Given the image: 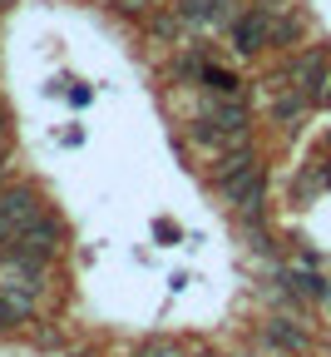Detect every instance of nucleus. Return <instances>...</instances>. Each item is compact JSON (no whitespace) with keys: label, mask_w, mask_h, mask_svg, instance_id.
Listing matches in <instances>:
<instances>
[{"label":"nucleus","mask_w":331,"mask_h":357,"mask_svg":"<svg viewBox=\"0 0 331 357\" xmlns=\"http://www.w3.org/2000/svg\"><path fill=\"white\" fill-rule=\"evenodd\" d=\"M218 189H223L227 204H238V208H243L248 223H257V213H262V194H267V174H262V164L252 159L248 144H243V149H232V154H223V164H218Z\"/></svg>","instance_id":"1"},{"label":"nucleus","mask_w":331,"mask_h":357,"mask_svg":"<svg viewBox=\"0 0 331 357\" xmlns=\"http://www.w3.org/2000/svg\"><path fill=\"white\" fill-rule=\"evenodd\" d=\"M35 218H45V208H40V199L30 189H6V194H0V238H6V243L20 229H30Z\"/></svg>","instance_id":"2"},{"label":"nucleus","mask_w":331,"mask_h":357,"mask_svg":"<svg viewBox=\"0 0 331 357\" xmlns=\"http://www.w3.org/2000/svg\"><path fill=\"white\" fill-rule=\"evenodd\" d=\"M267 40H272V20H267V10H252V15H238V20H232V45H238L243 55H257Z\"/></svg>","instance_id":"3"},{"label":"nucleus","mask_w":331,"mask_h":357,"mask_svg":"<svg viewBox=\"0 0 331 357\" xmlns=\"http://www.w3.org/2000/svg\"><path fill=\"white\" fill-rule=\"evenodd\" d=\"M232 0H183L178 6V15L188 20V25H232Z\"/></svg>","instance_id":"4"},{"label":"nucleus","mask_w":331,"mask_h":357,"mask_svg":"<svg viewBox=\"0 0 331 357\" xmlns=\"http://www.w3.org/2000/svg\"><path fill=\"white\" fill-rule=\"evenodd\" d=\"M321 84H326V55L312 50V55H302V65H297V89H302L307 100H316Z\"/></svg>","instance_id":"5"},{"label":"nucleus","mask_w":331,"mask_h":357,"mask_svg":"<svg viewBox=\"0 0 331 357\" xmlns=\"http://www.w3.org/2000/svg\"><path fill=\"white\" fill-rule=\"evenodd\" d=\"M267 342H277V347H287V352H297V347L307 342V333H302V328H292L287 318H277V323H267Z\"/></svg>","instance_id":"6"},{"label":"nucleus","mask_w":331,"mask_h":357,"mask_svg":"<svg viewBox=\"0 0 331 357\" xmlns=\"http://www.w3.org/2000/svg\"><path fill=\"white\" fill-rule=\"evenodd\" d=\"M198 75H203V84L213 89V95H238V75H232V70H218V65H198Z\"/></svg>","instance_id":"7"},{"label":"nucleus","mask_w":331,"mask_h":357,"mask_svg":"<svg viewBox=\"0 0 331 357\" xmlns=\"http://www.w3.org/2000/svg\"><path fill=\"white\" fill-rule=\"evenodd\" d=\"M307 105H312V100H307V95H302V89H292V95H282V100H277V105H272V114H277V119H282V124H292V119H297V114H307Z\"/></svg>","instance_id":"8"},{"label":"nucleus","mask_w":331,"mask_h":357,"mask_svg":"<svg viewBox=\"0 0 331 357\" xmlns=\"http://www.w3.org/2000/svg\"><path fill=\"white\" fill-rule=\"evenodd\" d=\"M287 283H292L297 293H307V298H326V283H321L316 273H292Z\"/></svg>","instance_id":"9"},{"label":"nucleus","mask_w":331,"mask_h":357,"mask_svg":"<svg viewBox=\"0 0 331 357\" xmlns=\"http://www.w3.org/2000/svg\"><path fill=\"white\" fill-rule=\"evenodd\" d=\"M144 357H168V352H163V347H149V352H144Z\"/></svg>","instance_id":"10"},{"label":"nucleus","mask_w":331,"mask_h":357,"mask_svg":"<svg viewBox=\"0 0 331 357\" xmlns=\"http://www.w3.org/2000/svg\"><path fill=\"white\" fill-rule=\"evenodd\" d=\"M0 129H6V119H0Z\"/></svg>","instance_id":"11"}]
</instances>
